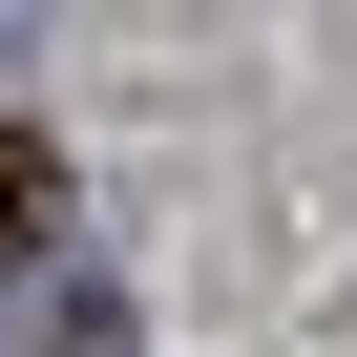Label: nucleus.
Here are the masks:
<instances>
[{
    "instance_id": "nucleus-2",
    "label": "nucleus",
    "mask_w": 357,
    "mask_h": 357,
    "mask_svg": "<svg viewBox=\"0 0 357 357\" xmlns=\"http://www.w3.org/2000/svg\"><path fill=\"white\" fill-rule=\"evenodd\" d=\"M22 252H63V147L0 105V273H22Z\"/></svg>"
},
{
    "instance_id": "nucleus-1",
    "label": "nucleus",
    "mask_w": 357,
    "mask_h": 357,
    "mask_svg": "<svg viewBox=\"0 0 357 357\" xmlns=\"http://www.w3.org/2000/svg\"><path fill=\"white\" fill-rule=\"evenodd\" d=\"M0 357H126V294L63 273V252H22V273H0Z\"/></svg>"
}]
</instances>
